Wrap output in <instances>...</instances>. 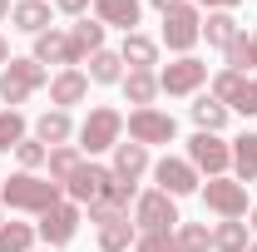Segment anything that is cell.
<instances>
[{
    "label": "cell",
    "instance_id": "cell-1",
    "mask_svg": "<svg viewBox=\"0 0 257 252\" xmlns=\"http://www.w3.org/2000/svg\"><path fill=\"white\" fill-rule=\"evenodd\" d=\"M60 183L55 178H35V173H10L5 178V188H0V203H10V208H20V213H50L55 203H60Z\"/></svg>",
    "mask_w": 257,
    "mask_h": 252
},
{
    "label": "cell",
    "instance_id": "cell-2",
    "mask_svg": "<svg viewBox=\"0 0 257 252\" xmlns=\"http://www.w3.org/2000/svg\"><path fill=\"white\" fill-rule=\"evenodd\" d=\"M40 84H50V74H45V64L35 60H10L5 69H0V99L15 109V104H25V99L40 89Z\"/></svg>",
    "mask_w": 257,
    "mask_h": 252
},
{
    "label": "cell",
    "instance_id": "cell-3",
    "mask_svg": "<svg viewBox=\"0 0 257 252\" xmlns=\"http://www.w3.org/2000/svg\"><path fill=\"white\" fill-rule=\"evenodd\" d=\"M119 134H124V114L109 109V104H99V109H89V119L79 124V154H104V149H114Z\"/></svg>",
    "mask_w": 257,
    "mask_h": 252
},
{
    "label": "cell",
    "instance_id": "cell-4",
    "mask_svg": "<svg viewBox=\"0 0 257 252\" xmlns=\"http://www.w3.org/2000/svg\"><path fill=\"white\" fill-rule=\"evenodd\" d=\"M89 222L99 227V252H128L139 237V222H128V213H114L104 203L89 208Z\"/></svg>",
    "mask_w": 257,
    "mask_h": 252
},
{
    "label": "cell",
    "instance_id": "cell-5",
    "mask_svg": "<svg viewBox=\"0 0 257 252\" xmlns=\"http://www.w3.org/2000/svg\"><path fill=\"white\" fill-rule=\"evenodd\" d=\"M134 222H139V232H173L178 227V208H173V198L163 188L154 193H139V203H134Z\"/></svg>",
    "mask_w": 257,
    "mask_h": 252
},
{
    "label": "cell",
    "instance_id": "cell-6",
    "mask_svg": "<svg viewBox=\"0 0 257 252\" xmlns=\"http://www.w3.org/2000/svg\"><path fill=\"white\" fill-rule=\"evenodd\" d=\"M188 163L198 168V173H208V178H223L227 168H232V149H227L218 134H193L188 139Z\"/></svg>",
    "mask_w": 257,
    "mask_h": 252
},
{
    "label": "cell",
    "instance_id": "cell-7",
    "mask_svg": "<svg viewBox=\"0 0 257 252\" xmlns=\"http://www.w3.org/2000/svg\"><path fill=\"white\" fill-rule=\"evenodd\" d=\"M198 40H203V15H198V5H178V10L163 15V45H168V50L188 55Z\"/></svg>",
    "mask_w": 257,
    "mask_h": 252
},
{
    "label": "cell",
    "instance_id": "cell-8",
    "mask_svg": "<svg viewBox=\"0 0 257 252\" xmlns=\"http://www.w3.org/2000/svg\"><path fill=\"white\" fill-rule=\"evenodd\" d=\"M173 134H178V124H173V114H163V109H134L128 114V139L134 144H173Z\"/></svg>",
    "mask_w": 257,
    "mask_h": 252
},
{
    "label": "cell",
    "instance_id": "cell-9",
    "mask_svg": "<svg viewBox=\"0 0 257 252\" xmlns=\"http://www.w3.org/2000/svg\"><path fill=\"white\" fill-rule=\"evenodd\" d=\"M203 79H208V64L193 60V55H183V60H173V64L159 69V89L163 94H193Z\"/></svg>",
    "mask_w": 257,
    "mask_h": 252
},
{
    "label": "cell",
    "instance_id": "cell-10",
    "mask_svg": "<svg viewBox=\"0 0 257 252\" xmlns=\"http://www.w3.org/2000/svg\"><path fill=\"white\" fill-rule=\"evenodd\" d=\"M203 203L213 208V213H223V218H242L247 213V188L237 183V178H208V188H203Z\"/></svg>",
    "mask_w": 257,
    "mask_h": 252
},
{
    "label": "cell",
    "instance_id": "cell-11",
    "mask_svg": "<svg viewBox=\"0 0 257 252\" xmlns=\"http://www.w3.org/2000/svg\"><path fill=\"white\" fill-rule=\"evenodd\" d=\"M50 247H64L74 232H79V203H55L50 213H40V227H35Z\"/></svg>",
    "mask_w": 257,
    "mask_h": 252
},
{
    "label": "cell",
    "instance_id": "cell-12",
    "mask_svg": "<svg viewBox=\"0 0 257 252\" xmlns=\"http://www.w3.org/2000/svg\"><path fill=\"white\" fill-rule=\"evenodd\" d=\"M154 178L168 198H183V193H198V168L188 158H159L154 163Z\"/></svg>",
    "mask_w": 257,
    "mask_h": 252
},
{
    "label": "cell",
    "instance_id": "cell-13",
    "mask_svg": "<svg viewBox=\"0 0 257 252\" xmlns=\"http://www.w3.org/2000/svg\"><path fill=\"white\" fill-rule=\"evenodd\" d=\"M35 60L40 64H64V69H79V50H74V40H69V30H45L35 35Z\"/></svg>",
    "mask_w": 257,
    "mask_h": 252
},
{
    "label": "cell",
    "instance_id": "cell-14",
    "mask_svg": "<svg viewBox=\"0 0 257 252\" xmlns=\"http://www.w3.org/2000/svg\"><path fill=\"white\" fill-rule=\"evenodd\" d=\"M109 178H114L109 168H99V163H84V168H79V173L64 183V193H69V203H89V208H94L99 198H104V183H109Z\"/></svg>",
    "mask_w": 257,
    "mask_h": 252
},
{
    "label": "cell",
    "instance_id": "cell-15",
    "mask_svg": "<svg viewBox=\"0 0 257 252\" xmlns=\"http://www.w3.org/2000/svg\"><path fill=\"white\" fill-rule=\"evenodd\" d=\"M94 15L99 25H119L124 35H134V25L144 20V5L139 0H94Z\"/></svg>",
    "mask_w": 257,
    "mask_h": 252
},
{
    "label": "cell",
    "instance_id": "cell-16",
    "mask_svg": "<svg viewBox=\"0 0 257 252\" xmlns=\"http://www.w3.org/2000/svg\"><path fill=\"white\" fill-rule=\"evenodd\" d=\"M84 94H89V74H84V69H60V74L50 79V99H55L60 109L84 104Z\"/></svg>",
    "mask_w": 257,
    "mask_h": 252
},
{
    "label": "cell",
    "instance_id": "cell-17",
    "mask_svg": "<svg viewBox=\"0 0 257 252\" xmlns=\"http://www.w3.org/2000/svg\"><path fill=\"white\" fill-rule=\"evenodd\" d=\"M149 168V149L144 144H114V178H124V183H139V173Z\"/></svg>",
    "mask_w": 257,
    "mask_h": 252
},
{
    "label": "cell",
    "instance_id": "cell-18",
    "mask_svg": "<svg viewBox=\"0 0 257 252\" xmlns=\"http://www.w3.org/2000/svg\"><path fill=\"white\" fill-rule=\"evenodd\" d=\"M69 134H74V124H69V114H64V109H45V114L35 119V139H40L45 149H60Z\"/></svg>",
    "mask_w": 257,
    "mask_h": 252
},
{
    "label": "cell",
    "instance_id": "cell-19",
    "mask_svg": "<svg viewBox=\"0 0 257 252\" xmlns=\"http://www.w3.org/2000/svg\"><path fill=\"white\" fill-rule=\"evenodd\" d=\"M119 60L128 64V69H154L159 64V45L149 40V35H124V50H119Z\"/></svg>",
    "mask_w": 257,
    "mask_h": 252
},
{
    "label": "cell",
    "instance_id": "cell-20",
    "mask_svg": "<svg viewBox=\"0 0 257 252\" xmlns=\"http://www.w3.org/2000/svg\"><path fill=\"white\" fill-rule=\"evenodd\" d=\"M10 20H15V30H25V35H45L50 30V5L45 0H20L10 10Z\"/></svg>",
    "mask_w": 257,
    "mask_h": 252
},
{
    "label": "cell",
    "instance_id": "cell-21",
    "mask_svg": "<svg viewBox=\"0 0 257 252\" xmlns=\"http://www.w3.org/2000/svg\"><path fill=\"white\" fill-rule=\"evenodd\" d=\"M124 94H128V104L149 109L154 94H159V74H154V69H128L124 74Z\"/></svg>",
    "mask_w": 257,
    "mask_h": 252
},
{
    "label": "cell",
    "instance_id": "cell-22",
    "mask_svg": "<svg viewBox=\"0 0 257 252\" xmlns=\"http://www.w3.org/2000/svg\"><path fill=\"white\" fill-rule=\"evenodd\" d=\"M45 163H50V178L64 188V183L84 168V154H79V149H69V144H60V149H50V158H45Z\"/></svg>",
    "mask_w": 257,
    "mask_h": 252
},
{
    "label": "cell",
    "instance_id": "cell-23",
    "mask_svg": "<svg viewBox=\"0 0 257 252\" xmlns=\"http://www.w3.org/2000/svg\"><path fill=\"white\" fill-rule=\"evenodd\" d=\"M89 79L94 84H124V60L114 50H94L89 55Z\"/></svg>",
    "mask_w": 257,
    "mask_h": 252
},
{
    "label": "cell",
    "instance_id": "cell-24",
    "mask_svg": "<svg viewBox=\"0 0 257 252\" xmlns=\"http://www.w3.org/2000/svg\"><path fill=\"white\" fill-rule=\"evenodd\" d=\"M232 168H237V183H257V134H242L232 144Z\"/></svg>",
    "mask_w": 257,
    "mask_h": 252
},
{
    "label": "cell",
    "instance_id": "cell-25",
    "mask_svg": "<svg viewBox=\"0 0 257 252\" xmlns=\"http://www.w3.org/2000/svg\"><path fill=\"white\" fill-rule=\"evenodd\" d=\"M213 247L218 252H247V222L223 218L218 227H213Z\"/></svg>",
    "mask_w": 257,
    "mask_h": 252
},
{
    "label": "cell",
    "instance_id": "cell-26",
    "mask_svg": "<svg viewBox=\"0 0 257 252\" xmlns=\"http://www.w3.org/2000/svg\"><path fill=\"white\" fill-rule=\"evenodd\" d=\"M203 35H208V45H232V40H237V20H232V10H213V15H208V20H203Z\"/></svg>",
    "mask_w": 257,
    "mask_h": 252
},
{
    "label": "cell",
    "instance_id": "cell-27",
    "mask_svg": "<svg viewBox=\"0 0 257 252\" xmlns=\"http://www.w3.org/2000/svg\"><path fill=\"white\" fill-rule=\"evenodd\" d=\"M193 124L203 129V134H218V129L227 124V104H218V99H198V104H193Z\"/></svg>",
    "mask_w": 257,
    "mask_h": 252
},
{
    "label": "cell",
    "instance_id": "cell-28",
    "mask_svg": "<svg viewBox=\"0 0 257 252\" xmlns=\"http://www.w3.org/2000/svg\"><path fill=\"white\" fill-rule=\"evenodd\" d=\"M242 89H247V74H237V69H223V74H213V99L218 104H237L242 99Z\"/></svg>",
    "mask_w": 257,
    "mask_h": 252
},
{
    "label": "cell",
    "instance_id": "cell-29",
    "mask_svg": "<svg viewBox=\"0 0 257 252\" xmlns=\"http://www.w3.org/2000/svg\"><path fill=\"white\" fill-rule=\"evenodd\" d=\"M25 144V114L20 109H0V154Z\"/></svg>",
    "mask_w": 257,
    "mask_h": 252
},
{
    "label": "cell",
    "instance_id": "cell-30",
    "mask_svg": "<svg viewBox=\"0 0 257 252\" xmlns=\"http://www.w3.org/2000/svg\"><path fill=\"white\" fill-rule=\"evenodd\" d=\"M35 227L30 222H0V252H30Z\"/></svg>",
    "mask_w": 257,
    "mask_h": 252
},
{
    "label": "cell",
    "instance_id": "cell-31",
    "mask_svg": "<svg viewBox=\"0 0 257 252\" xmlns=\"http://www.w3.org/2000/svg\"><path fill=\"white\" fill-rule=\"evenodd\" d=\"M173 237H178V252H208L213 247V232H208L203 222H178Z\"/></svg>",
    "mask_w": 257,
    "mask_h": 252
},
{
    "label": "cell",
    "instance_id": "cell-32",
    "mask_svg": "<svg viewBox=\"0 0 257 252\" xmlns=\"http://www.w3.org/2000/svg\"><path fill=\"white\" fill-rule=\"evenodd\" d=\"M69 40H74L79 55H94V50H104V25H99V20H79V25L69 30Z\"/></svg>",
    "mask_w": 257,
    "mask_h": 252
},
{
    "label": "cell",
    "instance_id": "cell-33",
    "mask_svg": "<svg viewBox=\"0 0 257 252\" xmlns=\"http://www.w3.org/2000/svg\"><path fill=\"white\" fill-rule=\"evenodd\" d=\"M99 203H104V208H114V213H128V203H139V193H134V183H124V178H109Z\"/></svg>",
    "mask_w": 257,
    "mask_h": 252
},
{
    "label": "cell",
    "instance_id": "cell-34",
    "mask_svg": "<svg viewBox=\"0 0 257 252\" xmlns=\"http://www.w3.org/2000/svg\"><path fill=\"white\" fill-rule=\"evenodd\" d=\"M134 252H178V237L173 232H139Z\"/></svg>",
    "mask_w": 257,
    "mask_h": 252
},
{
    "label": "cell",
    "instance_id": "cell-35",
    "mask_svg": "<svg viewBox=\"0 0 257 252\" xmlns=\"http://www.w3.org/2000/svg\"><path fill=\"white\" fill-rule=\"evenodd\" d=\"M15 158H20V168H25V173H35V168H40V163L50 158V149H45L40 139H25V144L15 149Z\"/></svg>",
    "mask_w": 257,
    "mask_h": 252
},
{
    "label": "cell",
    "instance_id": "cell-36",
    "mask_svg": "<svg viewBox=\"0 0 257 252\" xmlns=\"http://www.w3.org/2000/svg\"><path fill=\"white\" fill-rule=\"evenodd\" d=\"M247 64H252V45H247V35H237V40L227 45V69H237V74H242Z\"/></svg>",
    "mask_w": 257,
    "mask_h": 252
},
{
    "label": "cell",
    "instance_id": "cell-37",
    "mask_svg": "<svg viewBox=\"0 0 257 252\" xmlns=\"http://www.w3.org/2000/svg\"><path fill=\"white\" fill-rule=\"evenodd\" d=\"M237 114H257V79H247V89H242V99L232 104Z\"/></svg>",
    "mask_w": 257,
    "mask_h": 252
},
{
    "label": "cell",
    "instance_id": "cell-38",
    "mask_svg": "<svg viewBox=\"0 0 257 252\" xmlns=\"http://www.w3.org/2000/svg\"><path fill=\"white\" fill-rule=\"evenodd\" d=\"M55 5H60L64 15H84V10H89V0H55Z\"/></svg>",
    "mask_w": 257,
    "mask_h": 252
},
{
    "label": "cell",
    "instance_id": "cell-39",
    "mask_svg": "<svg viewBox=\"0 0 257 252\" xmlns=\"http://www.w3.org/2000/svg\"><path fill=\"white\" fill-rule=\"evenodd\" d=\"M178 5H188V0H154V10H163V15H168V10H178Z\"/></svg>",
    "mask_w": 257,
    "mask_h": 252
},
{
    "label": "cell",
    "instance_id": "cell-40",
    "mask_svg": "<svg viewBox=\"0 0 257 252\" xmlns=\"http://www.w3.org/2000/svg\"><path fill=\"white\" fill-rule=\"evenodd\" d=\"M198 5H213V10H232V5H242V0H198Z\"/></svg>",
    "mask_w": 257,
    "mask_h": 252
},
{
    "label": "cell",
    "instance_id": "cell-41",
    "mask_svg": "<svg viewBox=\"0 0 257 252\" xmlns=\"http://www.w3.org/2000/svg\"><path fill=\"white\" fill-rule=\"evenodd\" d=\"M0 64H10V45H5V35H0Z\"/></svg>",
    "mask_w": 257,
    "mask_h": 252
},
{
    "label": "cell",
    "instance_id": "cell-42",
    "mask_svg": "<svg viewBox=\"0 0 257 252\" xmlns=\"http://www.w3.org/2000/svg\"><path fill=\"white\" fill-rule=\"evenodd\" d=\"M247 45H252V64H257V35H247Z\"/></svg>",
    "mask_w": 257,
    "mask_h": 252
},
{
    "label": "cell",
    "instance_id": "cell-43",
    "mask_svg": "<svg viewBox=\"0 0 257 252\" xmlns=\"http://www.w3.org/2000/svg\"><path fill=\"white\" fill-rule=\"evenodd\" d=\"M0 15H10V0H0Z\"/></svg>",
    "mask_w": 257,
    "mask_h": 252
},
{
    "label": "cell",
    "instance_id": "cell-44",
    "mask_svg": "<svg viewBox=\"0 0 257 252\" xmlns=\"http://www.w3.org/2000/svg\"><path fill=\"white\" fill-rule=\"evenodd\" d=\"M252 232H257V208H252Z\"/></svg>",
    "mask_w": 257,
    "mask_h": 252
},
{
    "label": "cell",
    "instance_id": "cell-45",
    "mask_svg": "<svg viewBox=\"0 0 257 252\" xmlns=\"http://www.w3.org/2000/svg\"><path fill=\"white\" fill-rule=\"evenodd\" d=\"M247 252H257V242H247Z\"/></svg>",
    "mask_w": 257,
    "mask_h": 252
},
{
    "label": "cell",
    "instance_id": "cell-46",
    "mask_svg": "<svg viewBox=\"0 0 257 252\" xmlns=\"http://www.w3.org/2000/svg\"><path fill=\"white\" fill-rule=\"evenodd\" d=\"M45 252H50V247H45Z\"/></svg>",
    "mask_w": 257,
    "mask_h": 252
}]
</instances>
